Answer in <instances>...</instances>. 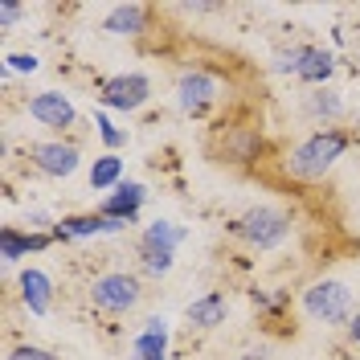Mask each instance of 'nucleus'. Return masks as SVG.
Returning a JSON list of instances; mask_svg holds the SVG:
<instances>
[{
    "label": "nucleus",
    "instance_id": "obj_20",
    "mask_svg": "<svg viewBox=\"0 0 360 360\" xmlns=\"http://www.w3.org/2000/svg\"><path fill=\"white\" fill-rule=\"evenodd\" d=\"M139 254H143V266L152 270V274H164V270L172 266V250H160V246L139 242Z\"/></svg>",
    "mask_w": 360,
    "mask_h": 360
},
{
    "label": "nucleus",
    "instance_id": "obj_3",
    "mask_svg": "<svg viewBox=\"0 0 360 360\" xmlns=\"http://www.w3.org/2000/svg\"><path fill=\"white\" fill-rule=\"evenodd\" d=\"M90 303H94L98 311H107V315L131 311L135 303H139V278H135V274H123V270L103 274V278L90 283Z\"/></svg>",
    "mask_w": 360,
    "mask_h": 360
},
{
    "label": "nucleus",
    "instance_id": "obj_15",
    "mask_svg": "<svg viewBox=\"0 0 360 360\" xmlns=\"http://www.w3.org/2000/svg\"><path fill=\"white\" fill-rule=\"evenodd\" d=\"M45 246H49V238H45V233L25 238V233H17L13 225H8V229H0V254H4V262H17V258H25L29 250H45Z\"/></svg>",
    "mask_w": 360,
    "mask_h": 360
},
{
    "label": "nucleus",
    "instance_id": "obj_1",
    "mask_svg": "<svg viewBox=\"0 0 360 360\" xmlns=\"http://www.w3.org/2000/svg\"><path fill=\"white\" fill-rule=\"evenodd\" d=\"M344 152H348V135L336 131V127H323V131H315L311 139H303L291 156H287V172L295 180H319Z\"/></svg>",
    "mask_w": 360,
    "mask_h": 360
},
{
    "label": "nucleus",
    "instance_id": "obj_12",
    "mask_svg": "<svg viewBox=\"0 0 360 360\" xmlns=\"http://www.w3.org/2000/svg\"><path fill=\"white\" fill-rule=\"evenodd\" d=\"M127 221H115V217H103V213H90V217H66V221L53 229L58 242H70V238H86V233H111V229H123Z\"/></svg>",
    "mask_w": 360,
    "mask_h": 360
},
{
    "label": "nucleus",
    "instance_id": "obj_14",
    "mask_svg": "<svg viewBox=\"0 0 360 360\" xmlns=\"http://www.w3.org/2000/svg\"><path fill=\"white\" fill-rule=\"evenodd\" d=\"M49 295H53V287H49V278H45L41 270H25V274H21L25 307H29L33 315H45V311H49Z\"/></svg>",
    "mask_w": 360,
    "mask_h": 360
},
{
    "label": "nucleus",
    "instance_id": "obj_24",
    "mask_svg": "<svg viewBox=\"0 0 360 360\" xmlns=\"http://www.w3.org/2000/svg\"><path fill=\"white\" fill-rule=\"evenodd\" d=\"M98 127H103V139H107V143H111V148H119V143H123V131H119V127H115L111 119H98Z\"/></svg>",
    "mask_w": 360,
    "mask_h": 360
},
{
    "label": "nucleus",
    "instance_id": "obj_23",
    "mask_svg": "<svg viewBox=\"0 0 360 360\" xmlns=\"http://www.w3.org/2000/svg\"><path fill=\"white\" fill-rule=\"evenodd\" d=\"M8 66L21 70V74H33V70H37V58H33V53H8Z\"/></svg>",
    "mask_w": 360,
    "mask_h": 360
},
{
    "label": "nucleus",
    "instance_id": "obj_5",
    "mask_svg": "<svg viewBox=\"0 0 360 360\" xmlns=\"http://www.w3.org/2000/svg\"><path fill=\"white\" fill-rule=\"evenodd\" d=\"M148 94H152V82L143 74H119L103 86V103L115 107V111H135V107L148 103Z\"/></svg>",
    "mask_w": 360,
    "mask_h": 360
},
{
    "label": "nucleus",
    "instance_id": "obj_9",
    "mask_svg": "<svg viewBox=\"0 0 360 360\" xmlns=\"http://www.w3.org/2000/svg\"><path fill=\"white\" fill-rule=\"evenodd\" d=\"M29 115L41 119L45 127H70V123H74V107H70V98L66 94H53V90L33 94V98H29Z\"/></svg>",
    "mask_w": 360,
    "mask_h": 360
},
{
    "label": "nucleus",
    "instance_id": "obj_7",
    "mask_svg": "<svg viewBox=\"0 0 360 360\" xmlns=\"http://www.w3.org/2000/svg\"><path fill=\"white\" fill-rule=\"evenodd\" d=\"M180 107L184 111H193V115H201L213 98H217V82H213V74H205V70H188L184 78H180Z\"/></svg>",
    "mask_w": 360,
    "mask_h": 360
},
{
    "label": "nucleus",
    "instance_id": "obj_16",
    "mask_svg": "<svg viewBox=\"0 0 360 360\" xmlns=\"http://www.w3.org/2000/svg\"><path fill=\"white\" fill-rule=\"evenodd\" d=\"M188 319H193L197 328H217V323H225V299L217 291L193 299V303H188Z\"/></svg>",
    "mask_w": 360,
    "mask_h": 360
},
{
    "label": "nucleus",
    "instance_id": "obj_28",
    "mask_svg": "<svg viewBox=\"0 0 360 360\" xmlns=\"http://www.w3.org/2000/svg\"><path fill=\"white\" fill-rule=\"evenodd\" d=\"M246 360H258V356H246Z\"/></svg>",
    "mask_w": 360,
    "mask_h": 360
},
{
    "label": "nucleus",
    "instance_id": "obj_26",
    "mask_svg": "<svg viewBox=\"0 0 360 360\" xmlns=\"http://www.w3.org/2000/svg\"><path fill=\"white\" fill-rule=\"evenodd\" d=\"M348 336H352V340H356V344H360V311L352 315V323H348Z\"/></svg>",
    "mask_w": 360,
    "mask_h": 360
},
{
    "label": "nucleus",
    "instance_id": "obj_19",
    "mask_svg": "<svg viewBox=\"0 0 360 360\" xmlns=\"http://www.w3.org/2000/svg\"><path fill=\"white\" fill-rule=\"evenodd\" d=\"M180 238H184V229H172L168 221H156L143 233V242H148V246H160V250H176Z\"/></svg>",
    "mask_w": 360,
    "mask_h": 360
},
{
    "label": "nucleus",
    "instance_id": "obj_8",
    "mask_svg": "<svg viewBox=\"0 0 360 360\" xmlns=\"http://www.w3.org/2000/svg\"><path fill=\"white\" fill-rule=\"evenodd\" d=\"M283 70L299 74L303 82H323V78L332 74V58H328L323 49H311V45H303V49H291V53L283 58Z\"/></svg>",
    "mask_w": 360,
    "mask_h": 360
},
{
    "label": "nucleus",
    "instance_id": "obj_6",
    "mask_svg": "<svg viewBox=\"0 0 360 360\" xmlns=\"http://www.w3.org/2000/svg\"><path fill=\"white\" fill-rule=\"evenodd\" d=\"M29 160L37 164V172H45V176H70L78 168V148L62 143V139H49V143H33Z\"/></svg>",
    "mask_w": 360,
    "mask_h": 360
},
{
    "label": "nucleus",
    "instance_id": "obj_27",
    "mask_svg": "<svg viewBox=\"0 0 360 360\" xmlns=\"http://www.w3.org/2000/svg\"><path fill=\"white\" fill-rule=\"evenodd\" d=\"M143 360H164V352H160V356H143Z\"/></svg>",
    "mask_w": 360,
    "mask_h": 360
},
{
    "label": "nucleus",
    "instance_id": "obj_13",
    "mask_svg": "<svg viewBox=\"0 0 360 360\" xmlns=\"http://www.w3.org/2000/svg\"><path fill=\"white\" fill-rule=\"evenodd\" d=\"M143 205V184H119V193L103 201V217H115V221H135Z\"/></svg>",
    "mask_w": 360,
    "mask_h": 360
},
{
    "label": "nucleus",
    "instance_id": "obj_10",
    "mask_svg": "<svg viewBox=\"0 0 360 360\" xmlns=\"http://www.w3.org/2000/svg\"><path fill=\"white\" fill-rule=\"evenodd\" d=\"M152 21V8L148 4H115L111 13H107V21L103 29L107 33H119V37H135V33H143Z\"/></svg>",
    "mask_w": 360,
    "mask_h": 360
},
{
    "label": "nucleus",
    "instance_id": "obj_29",
    "mask_svg": "<svg viewBox=\"0 0 360 360\" xmlns=\"http://www.w3.org/2000/svg\"><path fill=\"white\" fill-rule=\"evenodd\" d=\"M356 29H360V25H356Z\"/></svg>",
    "mask_w": 360,
    "mask_h": 360
},
{
    "label": "nucleus",
    "instance_id": "obj_22",
    "mask_svg": "<svg viewBox=\"0 0 360 360\" xmlns=\"http://www.w3.org/2000/svg\"><path fill=\"white\" fill-rule=\"evenodd\" d=\"M8 360H53V352H45V348H33V344H21V348H13Z\"/></svg>",
    "mask_w": 360,
    "mask_h": 360
},
{
    "label": "nucleus",
    "instance_id": "obj_21",
    "mask_svg": "<svg viewBox=\"0 0 360 360\" xmlns=\"http://www.w3.org/2000/svg\"><path fill=\"white\" fill-rule=\"evenodd\" d=\"M307 111H311V115H328V119H336V115H340V98H336V94H328V90H323V94H311Z\"/></svg>",
    "mask_w": 360,
    "mask_h": 360
},
{
    "label": "nucleus",
    "instance_id": "obj_17",
    "mask_svg": "<svg viewBox=\"0 0 360 360\" xmlns=\"http://www.w3.org/2000/svg\"><path fill=\"white\" fill-rule=\"evenodd\" d=\"M164 344H168L164 319H148V332L135 340V352H139V360H143V356H160V352H164Z\"/></svg>",
    "mask_w": 360,
    "mask_h": 360
},
{
    "label": "nucleus",
    "instance_id": "obj_4",
    "mask_svg": "<svg viewBox=\"0 0 360 360\" xmlns=\"http://www.w3.org/2000/svg\"><path fill=\"white\" fill-rule=\"evenodd\" d=\"M303 307L311 319H323V323H344L348 311H352V291L336 283V278H328V283H315L311 291L303 295Z\"/></svg>",
    "mask_w": 360,
    "mask_h": 360
},
{
    "label": "nucleus",
    "instance_id": "obj_18",
    "mask_svg": "<svg viewBox=\"0 0 360 360\" xmlns=\"http://www.w3.org/2000/svg\"><path fill=\"white\" fill-rule=\"evenodd\" d=\"M119 176H123V160L103 156V160H94V168H90V188H111Z\"/></svg>",
    "mask_w": 360,
    "mask_h": 360
},
{
    "label": "nucleus",
    "instance_id": "obj_25",
    "mask_svg": "<svg viewBox=\"0 0 360 360\" xmlns=\"http://www.w3.org/2000/svg\"><path fill=\"white\" fill-rule=\"evenodd\" d=\"M17 17H21V4H17V0H4V4H0V21L13 25Z\"/></svg>",
    "mask_w": 360,
    "mask_h": 360
},
{
    "label": "nucleus",
    "instance_id": "obj_11",
    "mask_svg": "<svg viewBox=\"0 0 360 360\" xmlns=\"http://www.w3.org/2000/svg\"><path fill=\"white\" fill-rule=\"evenodd\" d=\"M221 152L229 164H254V160L262 156V135L254 131V127H229Z\"/></svg>",
    "mask_w": 360,
    "mask_h": 360
},
{
    "label": "nucleus",
    "instance_id": "obj_2",
    "mask_svg": "<svg viewBox=\"0 0 360 360\" xmlns=\"http://www.w3.org/2000/svg\"><path fill=\"white\" fill-rule=\"evenodd\" d=\"M233 233L246 238L250 246H258V250H274L287 233H291V217H287L283 209L258 205V209H250V213H242V217L233 221Z\"/></svg>",
    "mask_w": 360,
    "mask_h": 360
}]
</instances>
